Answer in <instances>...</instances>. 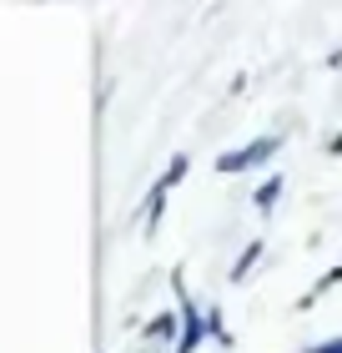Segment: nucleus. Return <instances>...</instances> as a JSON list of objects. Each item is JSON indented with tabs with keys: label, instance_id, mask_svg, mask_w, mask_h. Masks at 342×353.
Masks as SVG:
<instances>
[{
	"label": "nucleus",
	"instance_id": "f257e3e1",
	"mask_svg": "<svg viewBox=\"0 0 342 353\" xmlns=\"http://www.w3.org/2000/svg\"><path fill=\"white\" fill-rule=\"evenodd\" d=\"M282 152V132H267V137H252L247 147H232V152H222L217 157V172L222 176H237V172H252V167H262L272 162V157Z\"/></svg>",
	"mask_w": 342,
	"mask_h": 353
},
{
	"label": "nucleus",
	"instance_id": "6e6552de",
	"mask_svg": "<svg viewBox=\"0 0 342 353\" xmlns=\"http://www.w3.org/2000/svg\"><path fill=\"white\" fill-rule=\"evenodd\" d=\"M302 353H342V333H337V339H328V343H312V348H302Z\"/></svg>",
	"mask_w": 342,
	"mask_h": 353
},
{
	"label": "nucleus",
	"instance_id": "423d86ee",
	"mask_svg": "<svg viewBox=\"0 0 342 353\" xmlns=\"http://www.w3.org/2000/svg\"><path fill=\"white\" fill-rule=\"evenodd\" d=\"M186 172H191V157H186V152H176L171 162H167V172H161V182H156V187H161V192L182 187V182H186Z\"/></svg>",
	"mask_w": 342,
	"mask_h": 353
},
{
	"label": "nucleus",
	"instance_id": "f03ea898",
	"mask_svg": "<svg viewBox=\"0 0 342 353\" xmlns=\"http://www.w3.org/2000/svg\"><path fill=\"white\" fill-rule=\"evenodd\" d=\"M282 187H287V176H282V172L262 176V187L252 192V207H257V212H262V217H272V207L282 202Z\"/></svg>",
	"mask_w": 342,
	"mask_h": 353
},
{
	"label": "nucleus",
	"instance_id": "20e7f679",
	"mask_svg": "<svg viewBox=\"0 0 342 353\" xmlns=\"http://www.w3.org/2000/svg\"><path fill=\"white\" fill-rule=\"evenodd\" d=\"M262 252H267V243H262V237H252V243L237 252V263H232V283H247V272L262 263Z\"/></svg>",
	"mask_w": 342,
	"mask_h": 353
},
{
	"label": "nucleus",
	"instance_id": "7ed1b4c3",
	"mask_svg": "<svg viewBox=\"0 0 342 353\" xmlns=\"http://www.w3.org/2000/svg\"><path fill=\"white\" fill-rule=\"evenodd\" d=\"M337 283H342V263H332V268H328V272H322V278H317L312 288H307V293L297 298V308H302V313H307V308H317V303H322V298H328V293H332V288H337Z\"/></svg>",
	"mask_w": 342,
	"mask_h": 353
},
{
	"label": "nucleus",
	"instance_id": "0eeeda50",
	"mask_svg": "<svg viewBox=\"0 0 342 353\" xmlns=\"http://www.w3.org/2000/svg\"><path fill=\"white\" fill-rule=\"evenodd\" d=\"M206 333L217 343H232V333H226V323H222V308H206Z\"/></svg>",
	"mask_w": 342,
	"mask_h": 353
},
{
	"label": "nucleus",
	"instance_id": "39448f33",
	"mask_svg": "<svg viewBox=\"0 0 342 353\" xmlns=\"http://www.w3.org/2000/svg\"><path fill=\"white\" fill-rule=\"evenodd\" d=\"M146 339H156V343H182V318H176V313H156L151 328H146Z\"/></svg>",
	"mask_w": 342,
	"mask_h": 353
}]
</instances>
